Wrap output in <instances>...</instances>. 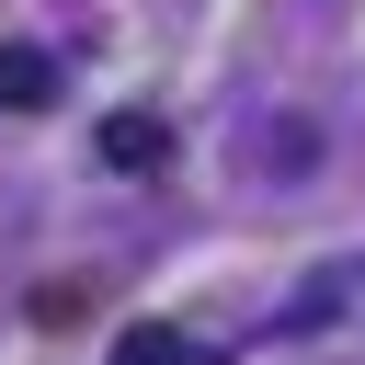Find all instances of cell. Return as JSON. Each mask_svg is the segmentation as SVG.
Returning a JSON list of instances; mask_svg holds the SVG:
<instances>
[{
	"instance_id": "1",
	"label": "cell",
	"mask_w": 365,
	"mask_h": 365,
	"mask_svg": "<svg viewBox=\"0 0 365 365\" xmlns=\"http://www.w3.org/2000/svg\"><path fill=\"white\" fill-rule=\"evenodd\" d=\"M57 103V57L46 46H0V114H46Z\"/></svg>"
},
{
	"instance_id": "2",
	"label": "cell",
	"mask_w": 365,
	"mask_h": 365,
	"mask_svg": "<svg viewBox=\"0 0 365 365\" xmlns=\"http://www.w3.org/2000/svg\"><path fill=\"white\" fill-rule=\"evenodd\" d=\"M103 160H114V171H160V160H171V125H160V114H103Z\"/></svg>"
},
{
	"instance_id": "3",
	"label": "cell",
	"mask_w": 365,
	"mask_h": 365,
	"mask_svg": "<svg viewBox=\"0 0 365 365\" xmlns=\"http://www.w3.org/2000/svg\"><path fill=\"white\" fill-rule=\"evenodd\" d=\"M114 365H205V342H194V331H171V319H137V331L114 342Z\"/></svg>"
}]
</instances>
